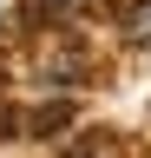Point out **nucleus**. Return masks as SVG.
Returning a JSON list of instances; mask_svg holds the SVG:
<instances>
[{
    "mask_svg": "<svg viewBox=\"0 0 151 158\" xmlns=\"http://www.w3.org/2000/svg\"><path fill=\"white\" fill-rule=\"evenodd\" d=\"M20 125H26L20 112H13V106H0V138H20Z\"/></svg>",
    "mask_w": 151,
    "mask_h": 158,
    "instance_id": "3",
    "label": "nucleus"
},
{
    "mask_svg": "<svg viewBox=\"0 0 151 158\" xmlns=\"http://www.w3.org/2000/svg\"><path fill=\"white\" fill-rule=\"evenodd\" d=\"M99 145H105V138H99V132H85V138H72V145H66L59 158H92V152H99Z\"/></svg>",
    "mask_w": 151,
    "mask_h": 158,
    "instance_id": "2",
    "label": "nucleus"
},
{
    "mask_svg": "<svg viewBox=\"0 0 151 158\" xmlns=\"http://www.w3.org/2000/svg\"><path fill=\"white\" fill-rule=\"evenodd\" d=\"M66 118H72V106H46V112H33L26 125H33V138H53V132L66 125Z\"/></svg>",
    "mask_w": 151,
    "mask_h": 158,
    "instance_id": "1",
    "label": "nucleus"
}]
</instances>
